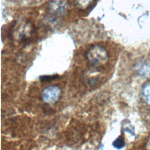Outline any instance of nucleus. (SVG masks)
Returning <instances> with one entry per match:
<instances>
[{
	"label": "nucleus",
	"instance_id": "39448f33",
	"mask_svg": "<svg viewBox=\"0 0 150 150\" xmlns=\"http://www.w3.org/2000/svg\"><path fill=\"white\" fill-rule=\"evenodd\" d=\"M135 70L139 74L147 76L150 74V62H140L135 66Z\"/></svg>",
	"mask_w": 150,
	"mask_h": 150
},
{
	"label": "nucleus",
	"instance_id": "7ed1b4c3",
	"mask_svg": "<svg viewBox=\"0 0 150 150\" xmlns=\"http://www.w3.org/2000/svg\"><path fill=\"white\" fill-rule=\"evenodd\" d=\"M67 0H51L48 4V11L53 16L63 15L68 8Z\"/></svg>",
	"mask_w": 150,
	"mask_h": 150
},
{
	"label": "nucleus",
	"instance_id": "f257e3e1",
	"mask_svg": "<svg viewBox=\"0 0 150 150\" xmlns=\"http://www.w3.org/2000/svg\"><path fill=\"white\" fill-rule=\"evenodd\" d=\"M86 58L93 66H101L107 63L109 55L108 52L100 45H94L86 53Z\"/></svg>",
	"mask_w": 150,
	"mask_h": 150
},
{
	"label": "nucleus",
	"instance_id": "0eeeda50",
	"mask_svg": "<svg viewBox=\"0 0 150 150\" xmlns=\"http://www.w3.org/2000/svg\"><path fill=\"white\" fill-rule=\"evenodd\" d=\"M94 0H74V3L77 7L81 9H86L88 8Z\"/></svg>",
	"mask_w": 150,
	"mask_h": 150
},
{
	"label": "nucleus",
	"instance_id": "20e7f679",
	"mask_svg": "<svg viewBox=\"0 0 150 150\" xmlns=\"http://www.w3.org/2000/svg\"><path fill=\"white\" fill-rule=\"evenodd\" d=\"M14 28H15L14 33H16L18 36L17 38L22 41L26 40L28 37L31 35L33 30L32 26L28 22L22 23L18 26L16 25Z\"/></svg>",
	"mask_w": 150,
	"mask_h": 150
},
{
	"label": "nucleus",
	"instance_id": "1a4fd4ad",
	"mask_svg": "<svg viewBox=\"0 0 150 150\" xmlns=\"http://www.w3.org/2000/svg\"><path fill=\"white\" fill-rule=\"evenodd\" d=\"M59 77L57 74L54 75H43L39 77V79L41 81H50L57 79Z\"/></svg>",
	"mask_w": 150,
	"mask_h": 150
},
{
	"label": "nucleus",
	"instance_id": "423d86ee",
	"mask_svg": "<svg viewBox=\"0 0 150 150\" xmlns=\"http://www.w3.org/2000/svg\"><path fill=\"white\" fill-rule=\"evenodd\" d=\"M141 96L142 100L146 104L150 105V81H146L142 86Z\"/></svg>",
	"mask_w": 150,
	"mask_h": 150
},
{
	"label": "nucleus",
	"instance_id": "f03ea898",
	"mask_svg": "<svg viewBox=\"0 0 150 150\" xmlns=\"http://www.w3.org/2000/svg\"><path fill=\"white\" fill-rule=\"evenodd\" d=\"M61 89L56 85L49 86L45 87L41 92V97L46 104H54L57 102L61 96Z\"/></svg>",
	"mask_w": 150,
	"mask_h": 150
},
{
	"label": "nucleus",
	"instance_id": "6e6552de",
	"mask_svg": "<svg viewBox=\"0 0 150 150\" xmlns=\"http://www.w3.org/2000/svg\"><path fill=\"white\" fill-rule=\"evenodd\" d=\"M125 140L124 138L121 136H120L118 138H117L112 143V145L113 146V147L118 149L122 148L125 146Z\"/></svg>",
	"mask_w": 150,
	"mask_h": 150
},
{
	"label": "nucleus",
	"instance_id": "9d476101",
	"mask_svg": "<svg viewBox=\"0 0 150 150\" xmlns=\"http://www.w3.org/2000/svg\"><path fill=\"white\" fill-rule=\"evenodd\" d=\"M146 149H150V137H149V139H148V141H147V142H146Z\"/></svg>",
	"mask_w": 150,
	"mask_h": 150
}]
</instances>
